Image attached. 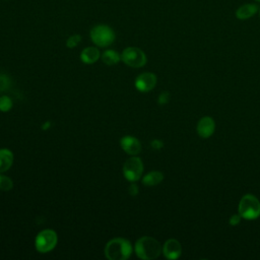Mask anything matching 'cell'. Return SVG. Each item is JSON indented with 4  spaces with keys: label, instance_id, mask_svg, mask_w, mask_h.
Segmentation results:
<instances>
[{
    "label": "cell",
    "instance_id": "6da1fadb",
    "mask_svg": "<svg viewBox=\"0 0 260 260\" xmlns=\"http://www.w3.org/2000/svg\"><path fill=\"white\" fill-rule=\"evenodd\" d=\"M134 251L138 258L142 260H152L160 255L162 252V247L154 238L144 236L136 241Z\"/></svg>",
    "mask_w": 260,
    "mask_h": 260
},
{
    "label": "cell",
    "instance_id": "7a4b0ae2",
    "mask_svg": "<svg viewBox=\"0 0 260 260\" xmlns=\"http://www.w3.org/2000/svg\"><path fill=\"white\" fill-rule=\"evenodd\" d=\"M133 252L130 241L124 238H114L105 247V256L109 260H126Z\"/></svg>",
    "mask_w": 260,
    "mask_h": 260
},
{
    "label": "cell",
    "instance_id": "3957f363",
    "mask_svg": "<svg viewBox=\"0 0 260 260\" xmlns=\"http://www.w3.org/2000/svg\"><path fill=\"white\" fill-rule=\"evenodd\" d=\"M238 210L242 218L247 220L256 219L260 215V201L254 195L246 194L241 198Z\"/></svg>",
    "mask_w": 260,
    "mask_h": 260
},
{
    "label": "cell",
    "instance_id": "277c9868",
    "mask_svg": "<svg viewBox=\"0 0 260 260\" xmlns=\"http://www.w3.org/2000/svg\"><path fill=\"white\" fill-rule=\"evenodd\" d=\"M90 39L98 47L106 48L112 45L116 39L115 31L106 24H98L90 29Z\"/></svg>",
    "mask_w": 260,
    "mask_h": 260
},
{
    "label": "cell",
    "instance_id": "5b68a950",
    "mask_svg": "<svg viewBox=\"0 0 260 260\" xmlns=\"http://www.w3.org/2000/svg\"><path fill=\"white\" fill-rule=\"evenodd\" d=\"M58 242V236L54 230L46 229L41 231L35 239V247L40 253H48L52 251Z\"/></svg>",
    "mask_w": 260,
    "mask_h": 260
},
{
    "label": "cell",
    "instance_id": "8992f818",
    "mask_svg": "<svg viewBox=\"0 0 260 260\" xmlns=\"http://www.w3.org/2000/svg\"><path fill=\"white\" fill-rule=\"evenodd\" d=\"M121 60L129 67L140 68L146 64L145 53L137 47H127L121 53Z\"/></svg>",
    "mask_w": 260,
    "mask_h": 260
},
{
    "label": "cell",
    "instance_id": "52a82bcc",
    "mask_svg": "<svg viewBox=\"0 0 260 260\" xmlns=\"http://www.w3.org/2000/svg\"><path fill=\"white\" fill-rule=\"evenodd\" d=\"M143 173V162L140 157L131 155L123 165V176L129 182L138 181Z\"/></svg>",
    "mask_w": 260,
    "mask_h": 260
},
{
    "label": "cell",
    "instance_id": "ba28073f",
    "mask_svg": "<svg viewBox=\"0 0 260 260\" xmlns=\"http://www.w3.org/2000/svg\"><path fill=\"white\" fill-rule=\"evenodd\" d=\"M156 84V76L151 72H143L135 79V87L140 92H148Z\"/></svg>",
    "mask_w": 260,
    "mask_h": 260
},
{
    "label": "cell",
    "instance_id": "9c48e42d",
    "mask_svg": "<svg viewBox=\"0 0 260 260\" xmlns=\"http://www.w3.org/2000/svg\"><path fill=\"white\" fill-rule=\"evenodd\" d=\"M120 144L122 149L129 155H137L142 149L140 141L131 135L123 136L120 140Z\"/></svg>",
    "mask_w": 260,
    "mask_h": 260
},
{
    "label": "cell",
    "instance_id": "30bf717a",
    "mask_svg": "<svg viewBox=\"0 0 260 260\" xmlns=\"http://www.w3.org/2000/svg\"><path fill=\"white\" fill-rule=\"evenodd\" d=\"M182 246L176 239H169L162 246V254L167 259H177L181 256Z\"/></svg>",
    "mask_w": 260,
    "mask_h": 260
},
{
    "label": "cell",
    "instance_id": "8fae6325",
    "mask_svg": "<svg viewBox=\"0 0 260 260\" xmlns=\"http://www.w3.org/2000/svg\"><path fill=\"white\" fill-rule=\"evenodd\" d=\"M197 133L201 138L210 137L215 129L214 120L211 117H203L197 124Z\"/></svg>",
    "mask_w": 260,
    "mask_h": 260
},
{
    "label": "cell",
    "instance_id": "7c38bea8",
    "mask_svg": "<svg viewBox=\"0 0 260 260\" xmlns=\"http://www.w3.org/2000/svg\"><path fill=\"white\" fill-rule=\"evenodd\" d=\"M259 10V6L256 3H246L241 5L236 10V17L240 20H246L254 16Z\"/></svg>",
    "mask_w": 260,
    "mask_h": 260
},
{
    "label": "cell",
    "instance_id": "4fadbf2b",
    "mask_svg": "<svg viewBox=\"0 0 260 260\" xmlns=\"http://www.w3.org/2000/svg\"><path fill=\"white\" fill-rule=\"evenodd\" d=\"M101 57V52L96 47H87L80 53V59L84 64H93Z\"/></svg>",
    "mask_w": 260,
    "mask_h": 260
},
{
    "label": "cell",
    "instance_id": "5bb4252c",
    "mask_svg": "<svg viewBox=\"0 0 260 260\" xmlns=\"http://www.w3.org/2000/svg\"><path fill=\"white\" fill-rule=\"evenodd\" d=\"M13 164V153L7 148H0V173L8 171Z\"/></svg>",
    "mask_w": 260,
    "mask_h": 260
},
{
    "label": "cell",
    "instance_id": "9a60e30c",
    "mask_svg": "<svg viewBox=\"0 0 260 260\" xmlns=\"http://www.w3.org/2000/svg\"><path fill=\"white\" fill-rule=\"evenodd\" d=\"M164 180V174L159 171H151L142 178V184L148 187L156 186Z\"/></svg>",
    "mask_w": 260,
    "mask_h": 260
},
{
    "label": "cell",
    "instance_id": "2e32d148",
    "mask_svg": "<svg viewBox=\"0 0 260 260\" xmlns=\"http://www.w3.org/2000/svg\"><path fill=\"white\" fill-rule=\"evenodd\" d=\"M121 60V54H119L118 52H116L115 50H106L103 54H102V61L108 65V66H112L117 64L119 61Z\"/></svg>",
    "mask_w": 260,
    "mask_h": 260
},
{
    "label": "cell",
    "instance_id": "e0dca14e",
    "mask_svg": "<svg viewBox=\"0 0 260 260\" xmlns=\"http://www.w3.org/2000/svg\"><path fill=\"white\" fill-rule=\"evenodd\" d=\"M13 188V182L12 180L0 173V190L1 191H9Z\"/></svg>",
    "mask_w": 260,
    "mask_h": 260
},
{
    "label": "cell",
    "instance_id": "ac0fdd59",
    "mask_svg": "<svg viewBox=\"0 0 260 260\" xmlns=\"http://www.w3.org/2000/svg\"><path fill=\"white\" fill-rule=\"evenodd\" d=\"M11 87V79L5 73H0V93L7 91Z\"/></svg>",
    "mask_w": 260,
    "mask_h": 260
},
{
    "label": "cell",
    "instance_id": "d6986e66",
    "mask_svg": "<svg viewBox=\"0 0 260 260\" xmlns=\"http://www.w3.org/2000/svg\"><path fill=\"white\" fill-rule=\"evenodd\" d=\"M12 100L8 95H1L0 96V111L1 112H8L12 108Z\"/></svg>",
    "mask_w": 260,
    "mask_h": 260
},
{
    "label": "cell",
    "instance_id": "ffe728a7",
    "mask_svg": "<svg viewBox=\"0 0 260 260\" xmlns=\"http://www.w3.org/2000/svg\"><path fill=\"white\" fill-rule=\"evenodd\" d=\"M81 42V36L80 35H72L71 37H69L66 41V47L69 49H73L76 46L79 45V43Z\"/></svg>",
    "mask_w": 260,
    "mask_h": 260
},
{
    "label": "cell",
    "instance_id": "44dd1931",
    "mask_svg": "<svg viewBox=\"0 0 260 260\" xmlns=\"http://www.w3.org/2000/svg\"><path fill=\"white\" fill-rule=\"evenodd\" d=\"M170 101V93L168 91H162L157 99V103L159 105H166Z\"/></svg>",
    "mask_w": 260,
    "mask_h": 260
},
{
    "label": "cell",
    "instance_id": "7402d4cb",
    "mask_svg": "<svg viewBox=\"0 0 260 260\" xmlns=\"http://www.w3.org/2000/svg\"><path fill=\"white\" fill-rule=\"evenodd\" d=\"M241 219H242V216L240 215V213L239 214H234V215H232L230 217L229 222H230L231 225H238L240 223Z\"/></svg>",
    "mask_w": 260,
    "mask_h": 260
},
{
    "label": "cell",
    "instance_id": "603a6c76",
    "mask_svg": "<svg viewBox=\"0 0 260 260\" xmlns=\"http://www.w3.org/2000/svg\"><path fill=\"white\" fill-rule=\"evenodd\" d=\"M150 145H151V147H152L153 149H156V150L161 149V148L164 147V143H162V141L159 140V139H153V140L150 142Z\"/></svg>",
    "mask_w": 260,
    "mask_h": 260
},
{
    "label": "cell",
    "instance_id": "cb8c5ba5",
    "mask_svg": "<svg viewBox=\"0 0 260 260\" xmlns=\"http://www.w3.org/2000/svg\"><path fill=\"white\" fill-rule=\"evenodd\" d=\"M128 192L131 196H136L139 192V189H138V186L135 184V182H132V184L129 186V189H128Z\"/></svg>",
    "mask_w": 260,
    "mask_h": 260
},
{
    "label": "cell",
    "instance_id": "d4e9b609",
    "mask_svg": "<svg viewBox=\"0 0 260 260\" xmlns=\"http://www.w3.org/2000/svg\"><path fill=\"white\" fill-rule=\"evenodd\" d=\"M50 126H51L50 121H47V122H45V123L42 125V129H43V130H48Z\"/></svg>",
    "mask_w": 260,
    "mask_h": 260
},
{
    "label": "cell",
    "instance_id": "484cf974",
    "mask_svg": "<svg viewBox=\"0 0 260 260\" xmlns=\"http://www.w3.org/2000/svg\"><path fill=\"white\" fill-rule=\"evenodd\" d=\"M258 12H259V17H260V6H259V10H258Z\"/></svg>",
    "mask_w": 260,
    "mask_h": 260
},
{
    "label": "cell",
    "instance_id": "4316f807",
    "mask_svg": "<svg viewBox=\"0 0 260 260\" xmlns=\"http://www.w3.org/2000/svg\"><path fill=\"white\" fill-rule=\"evenodd\" d=\"M255 1H256V2H260V0H255Z\"/></svg>",
    "mask_w": 260,
    "mask_h": 260
}]
</instances>
